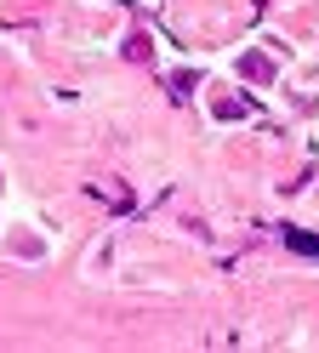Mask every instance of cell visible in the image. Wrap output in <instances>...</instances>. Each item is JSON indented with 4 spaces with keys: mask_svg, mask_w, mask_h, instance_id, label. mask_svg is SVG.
I'll use <instances>...</instances> for the list:
<instances>
[{
    "mask_svg": "<svg viewBox=\"0 0 319 353\" xmlns=\"http://www.w3.org/2000/svg\"><path fill=\"white\" fill-rule=\"evenodd\" d=\"M240 69H245L251 80H268V74H273V69H268V57H245V63H240Z\"/></svg>",
    "mask_w": 319,
    "mask_h": 353,
    "instance_id": "obj_1",
    "label": "cell"
},
{
    "mask_svg": "<svg viewBox=\"0 0 319 353\" xmlns=\"http://www.w3.org/2000/svg\"><path fill=\"white\" fill-rule=\"evenodd\" d=\"M217 114H222V120H240L245 103H240V97H217Z\"/></svg>",
    "mask_w": 319,
    "mask_h": 353,
    "instance_id": "obj_2",
    "label": "cell"
}]
</instances>
